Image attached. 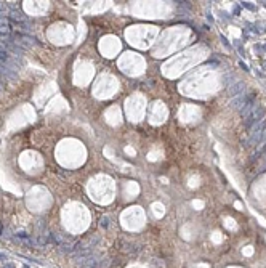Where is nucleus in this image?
I'll use <instances>...</instances> for the list:
<instances>
[{
	"label": "nucleus",
	"mask_w": 266,
	"mask_h": 268,
	"mask_svg": "<svg viewBox=\"0 0 266 268\" xmlns=\"http://www.w3.org/2000/svg\"><path fill=\"white\" fill-rule=\"evenodd\" d=\"M263 112H265V109H263V106L256 105L255 108H253V111L250 112V114L247 116L245 119H244V122H245L247 129H252L253 125H256V124H260V121H261V117H263Z\"/></svg>",
	"instance_id": "f257e3e1"
},
{
	"label": "nucleus",
	"mask_w": 266,
	"mask_h": 268,
	"mask_svg": "<svg viewBox=\"0 0 266 268\" xmlns=\"http://www.w3.org/2000/svg\"><path fill=\"white\" fill-rule=\"evenodd\" d=\"M253 95V93H252ZM250 95V96H252ZM249 101V95H245V93H242V95H237L236 98H232V101L229 103L231 105V108H236V109H242L244 106H245V103Z\"/></svg>",
	"instance_id": "f03ea898"
},
{
	"label": "nucleus",
	"mask_w": 266,
	"mask_h": 268,
	"mask_svg": "<svg viewBox=\"0 0 266 268\" xmlns=\"http://www.w3.org/2000/svg\"><path fill=\"white\" fill-rule=\"evenodd\" d=\"M245 92V84L242 82V80H236L232 85H229V93L232 96H237V95H242Z\"/></svg>",
	"instance_id": "7ed1b4c3"
},
{
	"label": "nucleus",
	"mask_w": 266,
	"mask_h": 268,
	"mask_svg": "<svg viewBox=\"0 0 266 268\" xmlns=\"http://www.w3.org/2000/svg\"><path fill=\"white\" fill-rule=\"evenodd\" d=\"M8 59H10L8 53H7V52H2V50H0V61H2V63H5V61H8Z\"/></svg>",
	"instance_id": "20e7f679"
},
{
	"label": "nucleus",
	"mask_w": 266,
	"mask_h": 268,
	"mask_svg": "<svg viewBox=\"0 0 266 268\" xmlns=\"http://www.w3.org/2000/svg\"><path fill=\"white\" fill-rule=\"evenodd\" d=\"M242 5H244V7H245V8H249V10H255V7H253V5L252 3H247V2H242Z\"/></svg>",
	"instance_id": "39448f33"
},
{
	"label": "nucleus",
	"mask_w": 266,
	"mask_h": 268,
	"mask_svg": "<svg viewBox=\"0 0 266 268\" xmlns=\"http://www.w3.org/2000/svg\"><path fill=\"white\" fill-rule=\"evenodd\" d=\"M5 268H13V265H10V263H8V265H7V267H5Z\"/></svg>",
	"instance_id": "423d86ee"
},
{
	"label": "nucleus",
	"mask_w": 266,
	"mask_h": 268,
	"mask_svg": "<svg viewBox=\"0 0 266 268\" xmlns=\"http://www.w3.org/2000/svg\"><path fill=\"white\" fill-rule=\"evenodd\" d=\"M265 48H266V45H265Z\"/></svg>",
	"instance_id": "0eeeda50"
}]
</instances>
